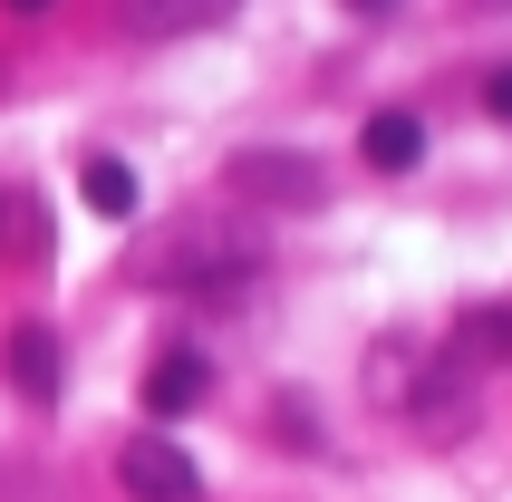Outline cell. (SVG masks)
<instances>
[{"label": "cell", "mask_w": 512, "mask_h": 502, "mask_svg": "<svg viewBox=\"0 0 512 502\" xmlns=\"http://www.w3.org/2000/svg\"><path fill=\"white\" fill-rule=\"evenodd\" d=\"M261 271H271V251L242 223H184V232H165V242L145 251V280L155 290H184V300H213V309H242L261 290Z\"/></svg>", "instance_id": "6da1fadb"}, {"label": "cell", "mask_w": 512, "mask_h": 502, "mask_svg": "<svg viewBox=\"0 0 512 502\" xmlns=\"http://www.w3.org/2000/svg\"><path fill=\"white\" fill-rule=\"evenodd\" d=\"M223 194L252 213H310V203H329V165L300 145H242V155H223Z\"/></svg>", "instance_id": "7a4b0ae2"}, {"label": "cell", "mask_w": 512, "mask_h": 502, "mask_svg": "<svg viewBox=\"0 0 512 502\" xmlns=\"http://www.w3.org/2000/svg\"><path fill=\"white\" fill-rule=\"evenodd\" d=\"M116 483H126V502H203L194 454L165 445V435H136V445H116Z\"/></svg>", "instance_id": "3957f363"}, {"label": "cell", "mask_w": 512, "mask_h": 502, "mask_svg": "<svg viewBox=\"0 0 512 502\" xmlns=\"http://www.w3.org/2000/svg\"><path fill=\"white\" fill-rule=\"evenodd\" d=\"M445 367H455V377H493V367H512V300L455 309V329H445Z\"/></svg>", "instance_id": "277c9868"}, {"label": "cell", "mask_w": 512, "mask_h": 502, "mask_svg": "<svg viewBox=\"0 0 512 502\" xmlns=\"http://www.w3.org/2000/svg\"><path fill=\"white\" fill-rule=\"evenodd\" d=\"M0 367H10V387L29 406H58V387H68V348H58L49 319H20V329L0 338Z\"/></svg>", "instance_id": "5b68a950"}, {"label": "cell", "mask_w": 512, "mask_h": 502, "mask_svg": "<svg viewBox=\"0 0 512 502\" xmlns=\"http://www.w3.org/2000/svg\"><path fill=\"white\" fill-rule=\"evenodd\" d=\"M242 0H116V20L136 39H194V29H223Z\"/></svg>", "instance_id": "8992f818"}, {"label": "cell", "mask_w": 512, "mask_h": 502, "mask_svg": "<svg viewBox=\"0 0 512 502\" xmlns=\"http://www.w3.org/2000/svg\"><path fill=\"white\" fill-rule=\"evenodd\" d=\"M203 396H213V367H203V348H165V358L145 367V416H194Z\"/></svg>", "instance_id": "52a82bcc"}, {"label": "cell", "mask_w": 512, "mask_h": 502, "mask_svg": "<svg viewBox=\"0 0 512 502\" xmlns=\"http://www.w3.org/2000/svg\"><path fill=\"white\" fill-rule=\"evenodd\" d=\"M406 416L426 425V435H464V425H474V377H455V367H426V377L406 387Z\"/></svg>", "instance_id": "ba28073f"}, {"label": "cell", "mask_w": 512, "mask_h": 502, "mask_svg": "<svg viewBox=\"0 0 512 502\" xmlns=\"http://www.w3.org/2000/svg\"><path fill=\"white\" fill-rule=\"evenodd\" d=\"M0 261H10V271L49 261V203L29 194V184H0Z\"/></svg>", "instance_id": "9c48e42d"}, {"label": "cell", "mask_w": 512, "mask_h": 502, "mask_svg": "<svg viewBox=\"0 0 512 502\" xmlns=\"http://www.w3.org/2000/svg\"><path fill=\"white\" fill-rule=\"evenodd\" d=\"M358 145H368V165H377V174H416V165H426V126H416L406 107H377Z\"/></svg>", "instance_id": "30bf717a"}, {"label": "cell", "mask_w": 512, "mask_h": 502, "mask_svg": "<svg viewBox=\"0 0 512 502\" xmlns=\"http://www.w3.org/2000/svg\"><path fill=\"white\" fill-rule=\"evenodd\" d=\"M78 194H87V213H107V223H126V213H136V165H116V155H87Z\"/></svg>", "instance_id": "8fae6325"}, {"label": "cell", "mask_w": 512, "mask_h": 502, "mask_svg": "<svg viewBox=\"0 0 512 502\" xmlns=\"http://www.w3.org/2000/svg\"><path fill=\"white\" fill-rule=\"evenodd\" d=\"M484 107H493V116L512 126V68H493V78H484Z\"/></svg>", "instance_id": "7c38bea8"}, {"label": "cell", "mask_w": 512, "mask_h": 502, "mask_svg": "<svg viewBox=\"0 0 512 502\" xmlns=\"http://www.w3.org/2000/svg\"><path fill=\"white\" fill-rule=\"evenodd\" d=\"M348 10H397V0H348Z\"/></svg>", "instance_id": "4fadbf2b"}, {"label": "cell", "mask_w": 512, "mask_h": 502, "mask_svg": "<svg viewBox=\"0 0 512 502\" xmlns=\"http://www.w3.org/2000/svg\"><path fill=\"white\" fill-rule=\"evenodd\" d=\"M10 10H49V0H10Z\"/></svg>", "instance_id": "5bb4252c"}]
</instances>
